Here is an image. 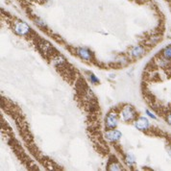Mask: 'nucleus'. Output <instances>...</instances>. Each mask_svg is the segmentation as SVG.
<instances>
[{
  "instance_id": "obj_1",
  "label": "nucleus",
  "mask_w": 171,
  "mask_h": 171,
  "mask_svg": "<svg viewBox=\"0 0 171 171\" xmlns=\"http://www.w3.org/2000/svg\"><path fill=\"white\" fill-rule=\"evenodd\" d=\"M136 114V111L135 109L130 106V105H126V106H124V108L121 111V116H122V119L126 122H130V121H133L135 119Z\"/></svg>"
},
{
  "instance_id": "obj_2",
  "label": "nucleus",
  "mask_w": 171,
  "mask_h": 171,
  "mask_svg": "<svg viewBox=\"0 0 171 171\" xmlns=\"http://www.w3.org/2000/svg\"><path fill=\"white\" fill-rule=\"evenodd\" d=\"M118 123L117 119V115L115 113H110L107 115L106 118H105V127L107 130L115 129Z\"/></svg>"
},
{
  "instance_id": "obj_3",
  "label": "nucleus",
  "mask_w": 171,
  "mask_h": 171,
  "mask_svg": "<svg viewBox=\"0 0 171 171\" xmlns=\"http://www.w3.org/2000/svg\"><path fill=\"white\" fill-rule=\"evenodd\" d=\"M15 32L18 36H27L29 33L31 32V28L28 24H26L25 22H22V21H17L16 24H15Z\"/></svg>"
},
{
  "instance_id": "obj_4",
  "label": "nucleus",
  "mask_w": 171,
  "mask_h": 171,
  "mask_svg": "<svg viewBox=\"0 0 171 171\" xmlns=\"http://www.w3.org/2000/svg\"><path fill=\"white\" fill-rule=\"evenodd\" d=\"M104 136H105V139L111 142H115L121 139L122 134L121 132H119V131H117L115 129H111V130H108L107 132H105Z\"/></svg>"
},
{
  "instance_id": "obj_5",
  "label": "nucleus",
  "mask_w": 171,
  "mask_h": 171,
  "mask_svg": "<svg viewBox=\"0 0 171 171\" xmlns=\"http://www.w3.org/2000/svg\"><path fill=\"white\" fill-rule=\"evenodd\" d=\"M76 53L84 61L89 62V61L93 60V54H91L90 50L88 49V48H86V47H78V48H76Z\"/></svg>"
},
{
  "instance_id": "obj_6",
  "label": "nucleus",
  "mask_w": 171,
  "mask_h": 171,
  "mask_svg": "<svg viewBox=\"0 0 171 171\" xmlns=\"http://www.w3.org/2000/svg\"><path fill=\"white\" fill-rule=\"evenodd\" d=\"M135 126L140 131H147L150 128V123L146 117L140 116L136 121H135Z\"/></svg>"
},
{
  "instance_id": "obj_7",
  "label": "nucleus",
  "mask_w": 171,
  "mask_h": 171,
  "mask_svg": "<svg viewBox=\"0 0 171 171\" xmlns=\"http://www.w3.org/2000/svg\"><path fill=\"white\" fill-rule=\"evenodd\" d=\"M144 54H145V49L144 47L140 46V45H137V46H135L131 49L130 51V55L132 58L137 59V58H140L142 57Z\"/></svg>"
},
{
  "instance_id": "obj_8",
  "label": "nucleus",
  "mask_w": 171,
  "mask_h": 171,
  "mask_svg": "<svg viewBox=\"0 0 171 171\" xmlns=\"http://www.w3.org/2000/svg\"><path fill=\"white\" fill-rule=\"evenodd\" d=\"M125 161H126L127 164L128 166H134V164L136 163V158L133 154H128L126 156V159H125Z\"/></svg>"
},
{
  "instance_id": "obj_9",
  "label": "nucleus",
  "mask_w": 171,
  "mask_h": 171,
  "mask_svg": "<svg viewBox=\"0 0 171 171\" xmlns=\"http://www.w3.org/2000/svg\"><path fill=\"white\" fill-rule=\"evenodd\" d=\"M162 57L168 59V60H171V45L166 46L162 50Z\"/></svg>"
},
{
  "instance_id": "obj_10",
  "label": "nucleus",
  "mask_w": 171,
  "mask_h": 171,
  "mask_svg": "<svg viewBox=\"0 0 171 171\" xmlns=\"http://www.w3.org/2000/svg\"><path fill=\"white\" fill-rule=\"evenodd\" d=\"M110 170H122L121 166L118 162H113L109 167Z\"/></svg>"
},
{
  "instance_id": "obj_11",
  "label": "nucleus",
  "mask_w": 171,
  "mask_h": 171,
  "mask_svg": "<svg viewBox=\"0 0 171 171\" xmlns=\"http://www.w3.org/2000/svg\"><path fill=\"white\" fill-rule=\"evenodd\" d=\"M89 81H90V83L91 84H97V83H99V79H98L94 74H93V73H91V74H89Z\"/></svg>"
},
{
  "instance_id": "obj_12",
  "label": "nucleus",
  "mask_w": 171,
  "mask_h": 171,
  "mask_svg": "<svg viewBox=\"0 0 171 171\" xmlns=\"http://www.w3.org/2000/svg\"><path fill=\"white\" fill-rule=\"evenodd\" d=\"M35 22L39 26V27H42V28H46L47 26H46V24H45V22L43 21V20H42V19H39V18H36L35 19Z\"/></svg>"
},
{
  "instance_id": "obj_13",
  "label": "nucleus",
  "mask_w": 171,
  "mask_h": 171,
  "mask_svg": "<svg viewBox=\"0 0 171 171\" xmlns=\"http://www.w3.org/2000/svg\"><path fill=\"white\" fill-rule=\"evenodd\" d=\"M146 115H147L149 117L152 118V119H157V116L152 113V111H150L149 110H146Z\"/></svg>"
},
{
  "instance_id": "obj_14",
  "label": "nucleus",
  "mask_w": 171,
  "mask_h": 171,
  "mask_svg": "<svg viewBox=\"0 0 171 171\" xmlns=\"http://www.w3.org/2000/svg\"><path fill=\"white\" fill-rule=\"evenodd\" d=\"M166 121H167V123L171 126V114H168L166 115Z\"/></svg>"
},
{
  "instance_id": "obj_15",
  "label": "nucleus",
  "mask_w": 171,
  "mask_h": 171,
  "mask_svg": "<svg viewBox=\"0 0 171 171\" xmlns=\"http://www.w3.org/2000/svg\"><path fill=\"white\" fill-rule=\"evenodd\" d=\"M166 151H167V154L171 157V145L166 146Z\"/></svg>"
},
{
  "instance_id": "obj_16",
  "label": "nucleus",
  "mask_w": 171,
  "mask_h": 171,
  "mask_svg": "<svg viewBox=\"0 0 171 171\" xmlns=\"http://www.w3.org/2000/svg\"><path fill=\"white\" fill-rule=\"evenodd\" d=\"M136 1H139V0H136Z\"/></svg>"
}]
</instances>
